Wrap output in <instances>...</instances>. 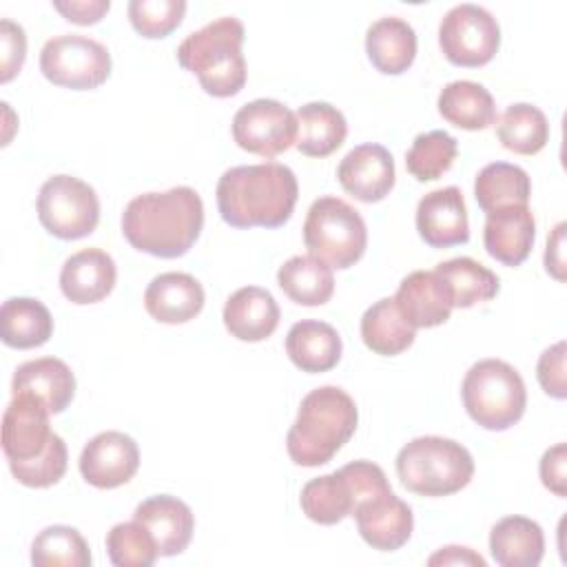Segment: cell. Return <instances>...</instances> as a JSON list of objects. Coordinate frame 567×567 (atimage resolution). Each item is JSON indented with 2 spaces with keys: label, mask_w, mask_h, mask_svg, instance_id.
<instances>
[{
  "label": "cell",
  "mask_w": 567,
  "mask_h": 567,
  "mask_svg": "<svg viewBox=\"0 0 567 567\" xmlns=\"http://www.w3.org/2000/svg\"><path fill=\"white\" fill-rule=\"evenodd\" d=\"M217 208L233 228H279L297 204L295 173L279 162L233 166L217 182Z\"/></svg>",
  "instance_id": "3957f363"
},
{
  "label": "cell",
  "mask_w": 567,
  "mask_h": 567,
  "mask_svg": "<svg viewBox=\"0 0 567 567\" xmlns=\"http://www.w3.org/2000/svg\"><path fill=\"white\" fill-rule=\"evenodd\" d=\"M439 113L450 124L465 131H481L496 122L492 93L472 80H454L439 93Z\"/></svg>",
  "instance_id": "83f0119b"
},
{
  "label": "cell",
  "mask_w": 567,
  "mask_h": 567,
  "mask_svg": "<svg viewBox=\"0 0 567 567\" xmlns=\"http://www.w3.org/2000/svg\"><path fill=\"white\" fill-rule=\"evenodd\" d=\"M31 563L35 567H89L91 551L75 527L49 525L33 538Z\"/></svg>",
  "instance_id": "d590c367"
},
{
  "label": "cell",
  "mask_w": 567,
  "mask_h": 567,
  "mask_svg": "<svg viewBox=\"0 0 567 567\" xmlns=\"http://www.w3.org/2000/svg\"><path fill=\"white\" fill-rule=\"evenodd\" d=\"M501 144L518 155H536L549 140V122L545 113L527 102H516L496 120Z\"/></svg>",
  "instance_id": "836d02e7"
},
{
  "label": "cell",
  "mask_w": 567,
  "mask_h": 567,
  "mask_svg": "<svg viewBox=\"0 0 567 567\" xmlns=\"http://www.w3.org/2000/svg\"><path fill=\"white\" fill-rule=\"evenodd\" d=\"M536 377L545 394L554 399H565L567 396V383H565V341L554 343L538 357L536 365Z\"/></svg>",
  "instance_id": "60d3db41"
},
{
  "label": "cell",
  "mask_w": 567,
  "mask_h": 567,
  "mask_svg": "<svg viewBox=\"0 0 567 567\" xmlns=\"http://www.w3.org/2000/svg\"><path fill=\"white\" fill-rule=\"evenodd\" d=\"M53 9L60 11L69 22L95 24L111 9L109 0H53Z\"/></svg>",
  "instance_id": "7bdbcfd3"
},
{
  "label": "cell",
  "mask_w": 567,
  "mask_h": 567,
  "mask_svg": "<svg viewBox=\"0 0 567 567\" xmlns=\"http://www.w3.org/2000/svg\"><path fill=\"white\" fill-rule=\"evenodd\" d=\"M133 518L151 532L159 556L182 554L195 532V516L190 507L171 494L148 496L135 507Z\"/></svg>",
  "instance_id": "e0dca14e"
},
{
  "label": "cell",
  "mask_w": 567,
  "mask_h": 567,
  "mask_svg": "<svg viewBox=\"0 0 567 567\" xmlns=\"http://www.w3.org/2000/svg\"><path fill=\"white\" fill-rule=\"evenodd\" d=\"M299 505L301 512L319 525H337L346 516H352L354 507L350 485L339 470L310 478L301 489Z\"/></svg>",
  "instance_id": "e575fe53"
},
{
  "label": "cell",
  "mask_w": 567,
  "mask_h": 567,
  "mask_svg": "<svg viewBox=\"0 0 567 567\" xmlns=\"http://www.w3.org/2000/svg\"><path fill=\"white\" fill-rule=\"evenodd\" d=\"M51 410L18 392L2 414V452L13 478L27 487H51L66 472V443L49 425Z\"/></svg>",
  "instance_id": "7a4b0ae2"
},
{
  "label": "cell",
  "mask_w": 567,
  "mask_h": 567,
  "mask_svg": "<svg viewBox=\"0 0 567 567\" xmlns=\"http://www.w3.org/2000/svg\"><path fill=\"white\" fill-rule=\"evenodd\" d=\"M53 334L49 308L31 297H11L0 308V337L4 346L29 350L44 346Z\"/></svg>",
  "instance_id": "f1b7e54d"
},
{
  "label": "cell",
  "mask_w": 567,
  "mask_h": 567,
  "mask_svg": "<svg viewBox=\"0 0 567 567\" xmlns=\"http://www.w3.org/2000/svg\"><path fill=\"white\" fill-rule=\"evenodd\" d=\"M439 44L452 64L483 66L501 47V27L485 7L463 2L441 18Z\"/></svg>",
  "instance_id": "8fae6325"
},
{
  "label": "cell",
  "mask_w": 567,
  "mask_h": 567,
  "mask_svg": "<svg viewBox=\"0 0 567 567\" xmlns=\"http://www.w3.org/2000/svg\"><path fill=\"white\" fill-rule=\"evenodd\" d=\"M221 319L235 339L257 343L277 330L279 306L266 288L244 286L226 299Z\"/></svg>",
  "instance_id": "7402d4cb"
},
{
  "label": "cell",
  "mask_w": 567,
  "mask_h": 567,
  "mask_svg": "<svg viewBox=\"0 0 567 567\" xmlns=\"http://www.w3.org/2000/svg\"><path fill=\"white\" fill-rule=\"evenodd\" d=\"M536 221L529 206H505L487 215L483 244L489 257L505 266H520L534 246Z\"/></svg>",
  "instance_id": "ffe728a7"
},
{
  "label": "cell",
  "mask_w": 567,
  "mask_h": 567,
  "mask_svg": "<svg viewBox=\"0 0 567 567\" xmlns=\"http://www.w3.org/2000/svg\"><path fill=\"white\" fill-rule=\"evenodd\" d=\"M352 516L357 520V529L361 538L379 551H396L401 549L414 529V516L408 503H403L392 487H381L365 498H361Z\"/></svg>",
  "instance_id": "4fadbf2b"
},
{
  "label": "cell",
  "mask_w": 567,
  "mask_h": 567,
  "mask_svg": "<svg viewBox=\"0 0 567 567\" xmlns=\"http://www.w3.org/2000/svg\"><path fill=\"white\" fill-rule=\"evenodd\" d=\"M563 246H565V221L556 224L551 237L547 239V250H545V268L551 277L558 281L565 279V257H563Z\"/></svg>",
  "instance_id": "ee69618b"
},
{
  "label": "cell",
  "mask_w": 567,
  "mask_h": 567,
  "mask_svg": "<svg viewBox=\"0 0 567 567\" xmlns=\"http://www.w3.org/2000/svg\"><path fill=\"white\" fill-rule=\"evenodd\" d=\"M565 465H567V445L565 443H556L540 458V481L549 492H554L560 498L567 496Z\"/></svg>",
  "instance_id": "b9f144b4"
},
{
  "label": "cell",
  "mask_w": 567,
  "mask_h": 567,
  "mask_svg": "<svg viewBox=\"0 0 567 567\" xmlns=\"http://www.w3.org/2000/svg\"><path fill=\"white\" fill-rule=\"evenodd\" d=\"M233 140L239 148L270 159L297 142V115L279 100H252L235 113Z\"/></svg>",
  "instance_id": "7c38bea8"
},
{
  "label": "cell",
  "mask_w": 567,
  "mask_h": 567,
  "mask_svg": "<svg viewBox=\"0 0 567 567\" xmlns=\"http://www.w3.org/2000/svg\"><path fill=\"white\" fill-rule=\"evenodd\" d=\"M297 151L308 157L332 155L348 135L343 113L328 102H308L297 113Z\"/></svg>",
  "instance_id": "4316f807"
},
{
  "label": "cell",
  "mask_w": 567,
  "mask_h": 567,
  "mask_svg": "<svg viewBox=\"0 0 567 567\" xmlns=\"http://www.w3.org/2000/svg\"><path fill=\"white\" fill-rule=\"evenodd\" d=\"M489 551L501 567H536L545 554V536L527 516H505L489 532Z\"/></svg>",
  "instance_id": "484cf974"
},
{
  "label": "cell",
  "mask_w": 567,
  "mask_h": 567,
  "mask_svg": "<svg viewBox=\"0 0 567 567\" xmlns=\"http://www.w3.org/2000/svg\"><path fill=\"white\" fill-rule=\"evenodd\" d=\"M82 478L97 489H113L128 483L140 467L137 443L117 430L95 434L80 454Z\"/></svg>",
  "instance_id": "5bb4252c"
},
{
  "label": "cell",
  "mask_w": 567,
  "mask_h": 567,
  "mask_svg": "<svg viewBox=\"0 0 567 567\" xmlns=\"http://www.w3.org/2000/svg\"><path fill=\"white\" fill-rule=\"evenodd\" d=\"M115 279L117 268L113 257L102 248H84L62 264L60 290L71 303L86 306L109 297Z\"/></svg>",
  "instance_id": "ac0fdd59"
},
{
  "label": "cell",
  "mask_w": 567,
  "mask_h": 567,
  "mask_svg": "<svg viewBox=\"0 0 567 567\" xmlns=\"http://www.w3.org/2000/svg\"><path fill=\"white\" fill-rule=\"evenodd\" d=\"M416 230L432 248H450L470 239L467 208L456 186L430 190L416 206Z\"/></svg>",
  "instance_id": "2e32d148"
},
{
  "label": "cell",
  "mask_w": 567,
  "mask_h": 567,
  "mask_svg": "<svg viewBox=\"0 0 567 567\" xmlns=\"http://www.w3.org/2000/svg\"><path fill=\"white\" fill-rule=\"evenodd\" d=\"M396 474L405 489L421 496H450L474 476L465 445L443 436H416L396 454Z\"/></svg>",
  "instance_id": "8992f818"
},
{
  "label": "cell",
  "mask_w": 567,
  "mask_h": 567,
  "mask_svg": "<svg viewBox=\"0 0 567 567\" xmlns=\"http://www.w3.org/2000/svg\"><path fill=\"white\" fill-rule=\"evenodd\" d=\"M277 284L299 306H323L334 292L332 268L312 255H295L277 270Z\"/></svg>",
  "instance_id": "4dcf8cb0"
},
{
  "label": "cell",
  "mask_w": 567,
  "mask_h": 567,
  "mask_svg": "<svg viewBox=\"0 0 567 567\" xmlns=\"http://www.w3.org/2000/svg\"><path fill=\"white\" fill-rule=\"evenodd\" d=\"M357 421V403L346 390L337 385L310 390L301 399L297 419L288 430V456L301 467L326 465L350 441Z\"/></svg>",
  "instance_id": "277c9868"
},
{
  "label": "cell",
  "mask_w": 567,
  "mask_h": 567,
  "mask_svg": "<svg viewBox=\"0 0 567 567\" xmlns=\"http://www.w3.org/2000/svg\"><path fill=\"white\" fill-rule=\"evenodd\" d=\"M38 219L58 239L91 235L100 221V199L86 182L71 175L49 177L38 193Z\"/></svg>",
  "instance_id": "9c48e42d"
},
{
  "label": "cell",
  "mask_w": 567,
  "mask_h": 567,
  "mask_svg": "<svg viewBox=\"0 0 567 567\" xmlns=\"http://www.w3.org/2000/svg\"><path fill=\"white\" fill-rule=\"evenodd\" d=\"M427 565H478V567H485V560L481 554L472 551L470 547L450 545V547H443L436 554H432L427 558Z\"/></svg>",
  "instance_id": "f6af8a7d"
},
{
  "label": "cell",
  "mask_w": 567,
  "mask_h": 567,
  "mask_svg": "<svg viewBox=\"0 0 567 567\" xmlns=\"http://www.w3.org/2000/svg\"><path fill=\"white\" fill-rule=\"evenodd\" d=\"M204 288L188 272H162L144 290L146 312L162 323H186L204 308Z\"/></svg>",
  "instance_id": "44dd1931"
},
{
  "label": "cell",
  "mask_w": 567,
  "mask_h": 567,
  "mask_svg": "<svg viewBox=\"0 0 567 567\" xmlns=\"http://www.w3.org/2000/svg\"><path fill=\"white\" fill-rule=\"evenodd\" d=\"M204 228V204L195 188L175 186L164 193L133 197L122 213L126 241L153 257L186 255Z\"/></svg>",
  "instance_id": "6da1fadb"
},
{
  "label": "cell",
  "mask_w": 567,
  "mask_h": 567,
  "mask_svg": "<svg viewBox=\"0 0 567 567\" xmlns=\"http://www.w3.org/2000/svg\"><path fill=\"white\" fill-rule=\"evenodd\" d=\"M186 13L184 0H131L128 20L144 38H166Z\"/></svg>",
  "instance_id": "f35d334b"
},
{
  "label": "cell",
  "mask_w": 567,
  "mask_h": 567,
  "mask_svg": "<svg viewBox=\"0 0 567 567\" xmlns=\"http://www.w3.org/2000/svg\"><path fill=\"white\" fill-rule=\"evenodd\" d=\"M456 153L458 144L450 133L439 128L419 133L405 153V166L419 182H432L452 168Z\"/></svg>",
  "instance_id": "8d00e7d4"
},
{
  "label": "cell",
  "mask_w": 567,
  "mask_h": 567,
  "mask_svg": "<svg viewBox=\"0 0 567 567\" xmlns=\"http://www.w3.org/2000/svg\"><path fill=\"white\" fill-rule=\"evenodd\" d=\"M529 195V175L509 162H492L474 179V197L485 215L505 206H527Z\"/></svg>",
  "instance_id": "1f68e13d"
},
{
  "label": "cell",
  "mask_w": 567,
  "mask_h": 567,
  "mask_svg": "<svg viewBox=\"0 0 567 567\" xmlns=\"http://www.w3.org/2000/svg\"><path fill=\"white\" fill-rule=\"evenodd\" d=\"M434 272L445 281L454 308H472L496 297L498 277L472 257H454L441 261Z\"/></svg>",
  "instance_id": "d6a6232c"
},
{
  "label": "cell",
  "mask_w": 567,
  "mask_h": 567,
  "mask_svg": "<svg viewBox=\"0 0 567 567\" xmlns=\"http://www.w3.org/2000/svg\"><path fill=\"white\" fill-rule=\"evenodd\" d=\"M461 396L470 419L492 432H503L518 423L527 408L523 377L501 359L476 361L465 372Z\"/></svg>",
  "instance_id": "52a82bcc"
},
{
  "label": "cell",
  "mask_w": 567,
  "mask_h": 567,
  "mask_svg": "<svg viewBox=\"0 0 567 567\" xmlns=\"http://www.w3.org/2000/svg\"><path fill=\"white\" fill-rule=\"evenodd\" d=\"M27 35L20 24L9 18L0 20V82H9L24 64Z\"/></svg>",
  "instance_id": "ab89813d"
},
{
  "label": "cell",
  "mask_w": 567,
  "mask_h": 567,
  "mask_svg": "<svg viewBox=\"0 0 567 567\" xmlns=\"http://www.w3.org/2000/svg\"><path fill=\"white\" fill-rule=\"evenodd\" d=\"M416 328L396 308L394 297L374 301L361 317V339L368 350L381 357H396L414 343Z\"/></svg>",
  "instance_id": "f546056e"
},
{
  "label": "cell",
  "mask_w": 567,
  "mask_h": 567,
  "mask_svg": "<svg viewBox=\"0 0 567 567\" xmlns=\"http://www.w3.org/2000/svg\"><path fill=\"white\" fill-rule=\"evenodd\" d=\"M341 350L339 332L326 321L303 319L286 334V352L301 372L317 374L332 370L341 359Z\"/></svg>",
  "instance_id": "d4e9b609"
},
{
  "label": "cell",
  "mask_w": 567,
  "mask_h": 567,
  "mask_svg": "<svg viewBox=\"0 0 567 567\" xmlns=\"http://www.w3.org/2000/svg\"><path fill=\"white\" fill-rule=\"evenodd\" d=\"M303 244L312 257L330 268L346 270L363 257L368 228L357 208L334 195H323L308 208Z\"/></svg>",
  "instance_id": "ba28073f"
},
{
  "label": "cell",
  "mask_w": 567,
  "mask_h": 567,
  "mask_svg": "<svg viewBox=\"0 0 567 567\" xmlns=\"http://www.w3.org/2000/svg\"><path fill=\"white\" fill-rule=\"evenodd\" d=\"M11 392L33 394L47 403L51 414H60L73 401L75 377L62 359L40 357L16 368L11 379Z\"/></svg>",
  "instance_id": "603a6c76"
},
{
  "label": "cell",
  "mask_w": 567,
  "mask_h": 567,
  "mask_svg": "<svg viewBox=\"0 0 567 567\" xmlns=\"http://www.w3.org/2000/svg\"><path fill=\"white\" fill-rule=\"evenodd\" d=\"M396 308L414 328H434L450 319L452 295L434 270H414L401 279L394 295Z\"/></svg>",
  "instance_id": "d6986e66"
},
{
  "label": "cell",
  "mask_w": 567,
  "mask_h": 567,
  "mask_svg": "<svg viewBox=\"0 0 567 567\" xmlns=\"http://www.w3.org/2000/svg\"><path fill=\"white\" fill-rule=\"evenodd\" d=\"M365 53L379 73L401 75L416 58V33L399 16L379 18L365 31Z\"/></svg>",
  "instance_id": "cb8c5ba5"
},
{
  "label": "cell",
  "mask_w": 567,
  "mask_h": 567,
  "mask_svg": "<svg viewBox=\"0 0 567 567\" xmlns=\"http://www.w3.org/2000/svg\"><path fill=\"white\" fill-rule=\"evenodd\" d=\"M106 554L115 567H151L159 556L155 538L135 518L111 527L106 534Z\"/></svg>",
  "instance_id": "74e56055"
},
{
  "label": "cell",
  "mask_w": 567,
  "mask_h": 567,
  "mask_svg": "<svg viewBox=\"0 0 567 567\" xmlns=\"http://www.w3.org/2000/svg\"><path fill=\"white\" fill-rule=\"evenodd\" d=\"M40 71L55 86L89 91L104 84L111 75V53L93 38L80 33L58 35L44 42Z\"/></svg>",
  "instance_id": "30bf717a"
},
{
  "label": "cell",
  "mask_w": 567,
  "mask_h": 567,
  "mask_svg": "<svg viewBox=\"0 0 567 567\" xmlns=\"http://www.w3.org/2000/svg\"><path fill=\"white\" fill-rule=\"evenodd\" d=\"M337 179L354 199L365 204L381 202L394 186L392 153L374 142L359 144L339 162Z\"/></svg>",
  "instance_id": "9a60e30c"
},
{
  "label": "cell",
  "mask_w": 567,
  "mask_h": 567,
  "mask_svg": "<svg viewBox=\"0 0 567 567\" xmlns=\"http://www.w3.org/2000/svg\"><path fill=\"white\" fill-rule=\"evenodd\" d=\"M241 44V20L221 16L182 40L177 47V62L197 75L208 95L233 97L246 84V60Z\"/></svg>",
  "instance_id": "5b68a950"
}]
</instances>
